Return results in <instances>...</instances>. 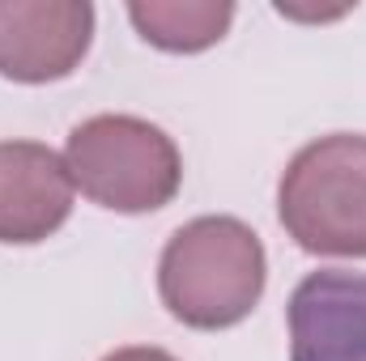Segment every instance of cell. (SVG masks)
I'll return each mask as SVG.
<instances>
[{
	"instance_id": "6",
	"label": "cell",
	"mask_w": 366,
	"mask_h": 361,
	"mask_svg": "<svg viewBox=\"0 0 366 361\" xmlns=\"http://www.w3.org/2000/svg\"><path fill=\"white\" fill-rule=\"evenodd\" d=\"M290 361H366V272H307L290 293Z\"/></svg>"
},
{
	"instance_id": "5",
	"label": "cell",
	"mask_w": 366,
	"mask_h": 361,
	"mask_svg": "<svg viewBox=\"0 0 366 361\" xmlns=\"http://www.w3.org/2000/svg\"><path fill=\"white\" fill-rule=\"evenodd\" d=\"M73 217V175L43 141H0V247H39Z\"/></svg>"
},
{
	"instance_id": "3",
	"label": "cell",
	"mask_w": 366,
	"mask_h": 361,
	"mask_svg": "<svg viewBox=\"0 0 366 361\" xmlns=\"http://www.w3.org/2000/svg\"><path fill=\"white\" fill-rule=\"evenodd\" d=\"M64 166L86 200L124 217L167 208L183 187L179 145L141 115L81 119L64 141Z\"/></svg>"
},
{
	"instance_id": "8",
	"label": "cell",
	"mask_w": 366,
	"mask_h": 361,
	"mask_svg": "<svg viewBox=\"0 0 366 361\" xmlns=\"http://www.w3.org/2000/svg\"><path fill=\"white\" fill-rule=\"evenodd\" d=\"M102 361H179V357L167 353V349H158V345H128V349L107 353Z\"/></svg>"
},
{
	"instance_id": "1",
	"label": "cell",
	"mask_w": 366,
	"mask_h": 361,
	"mask_svg": "<svg viewBox=\"0 0 366 361\" xmlns=\"http://www.w3.org/2000/svg\"><path fill=\"white\" fill-rule=\"evenodd\" d=\"M269 255L260 234L239 217H196L179 225L158 255V298L192 332L239 327L264 298Z\"/></svg>"
},
{
	"instance_id": "4",
	"label": "cell",
	"mask_w": 366,
	"mask_h": 361,
	"mask_svg": "<svg viewBox=\"0 0 366 361\" xmlns=\"http://www.w3.org/2000/svg\"><path fill=\"white\" fill-rule=\"evenodd\" d=\"M94 43L90 0H0V77L51 86L81 68Z\"/></svg>"
},
{
	"instance_id": "2",
	"label": "cell",
	"mask_w": 366,
	"mask_h": 361,
	"mask_svg": "<svg viewBox=\"0 0 366 361\" xmlns=\"http://www.w3.org/2000/svg\"><path fill=\"white\" fill-rule=\"evenodd\" d=\"M277 217L298 251L366 260V136L328 132L307 141L281 171Z\"/></svg>"
},
{
	"instance_id": "7",
	"label": "cell",
	"mask_w": 366,
	"mask_h": 361,
	"mask_svg": "<svg viewBox=\"0 0 366 361\" xmlns=\"http://www.w3.org/2000/svg\"><path fill=\"white\" fill-rule=\"evenodd\" d=\"M128 21L137 34L171 56H196L217 47L234 26L230 0H132Z\"/></svg>"
}]
</instances>
